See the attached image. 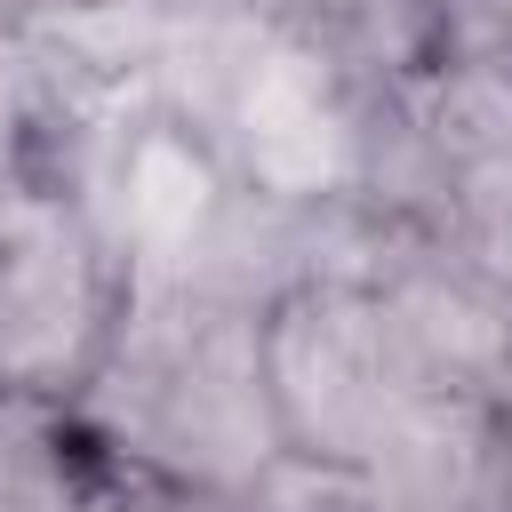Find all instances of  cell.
<instances>
[{"mask_svg":"<svg viewBox=\"0 0 512 512\" xmlns=\"http://www.w3.org/2000/svg\"><path fill=\"white\" fill-rule=\"evenodd\" d=\"M120 488L208 512H320L344 480L288 456L264 384V304L208 280H128L120 320L72 392Z\"/></svg>","mask_w":512,"mask_h":512,"instance_id":"6da1fadb","label":"cell"},{"mask_svg":"<svg viewBox=\"0 0 512 512\" xmlns=\"http://www.w3.org/2000/svg\"><path fill=\"white\" fill-rule=\"evenodd\" d=\"M264 384L288 456L336 480L432 400L368 272H304L264 296Z\"/></svg>","mask_w":512,"mask_h":512,"instance_id":"7a4b0ae2","label":"cell"},{"mask_svg":"<svg viewBox=\"0 0 512 512\" xmlns=\"http://www.w3.org/2000/svg\"><path fill=\"white\" fill-rule=\"evenodd\" d=\"M128 296V264L72 176L16 160L0 176V392L64 400L88 384Z\"/></svg>","mask_w":512,"mask_h":512,"instance_id":"3957f363","label":"cell"},{"mask_svg":"<svg viewBox=\"0 0 512 512\" xmlns=\"http://www.w3.org/2000/svg\"><path fill=\"white\" fill-rule=\"evenodd\" d=\"M368 88L376 72H352L312 40L264 32L232 72L208 136L224 144L232 176L272 208H360Z\"/></svg>","mask_w":512,"mask_h":512,"instance_id":"277c9868","label":"cell"},{"mask_svg":"<svg viewBox=\"0 0 512 512\" xmlns=\"http://www.w3.org/2000/svg\"><path fill=\"white\" fill-rule=\"evenodd\" d=\"M496 448L504 424L488 400H424L360 472V512H496Z\"/></svg>","mask_w":512,"mask_h":512,"instance_id":"5b68a950","label":"cell"},{"mask_svg":"<svg viewBox=\"0 0 512 512\" xmlns=\"http://www.w3.org/2000/svg\"><path fill=\"white\" fill-rule=\"evenodd\" d=\"M112 472L80 416L40 392H0V512H104Z\"/></svg>","mask_w":512,"mask_h":512,"instance_id":"8992f818","label":"cell"},{"mask_svg":"<svg viewBox=\"0 0 512 512\" xmlns=\"http://www.w3.org/2000/svg\"><path fill=\"white\" fill-rule=\"evenodd\" d=\"M256 16L288 40L328 48L352 72H416L432 64L424 0H256Z\"/></svg>","mask_w":512,"mask_h":512,"instance_id":"52a82bcc","label":"cell"},{"mask_svg":"<svg viewBox=\"0 0 512 512\" xmlns=\"http://www.w3.org/2000/svg\"><path fill=\"white\" fill-rule=\"evenodd\" d=\"M432 64H512V0H424Z\"/></svg>","mask_w":512,"mask_h":512,"instance_id":"ba28073f","label":"cell"},{"mask_svg":"<svg viewBox=\"0 0 512 512\" xmlns=\"http://www.w3.org/2000/svg\"><path fill=\"white\" fill-rule=\"evenodd\" d=\"M104 512H208V504H176V496H144V488H120V480H112Z\"/></svg>","mask_w":512,"mask_h":512,"instance_id":"9c48e42d","label":"cell"},{"mask_svg":"<svg viewBox=\"0 0 512 512\" xmlns=\"http://www.w3.org/2000/svg\"><path fill=\"white\" fill-rule=\"evenodd\" d=\"M8 16H24V24H64V16H80V8H104V0H0Z\"/></svg>","mask_w":512,"mask_h":512,"instance_id":"30bf717a","label":"cell"},{"mask_svg":"<svg viewBox=\"0 0 512 512\" xmlns=\"http://www.w3.org/2000/svg\"><path fill=\"white\" fill-rule=\"evenodd\" d=\"M496 424H504V448H496V512H512V400L496 408Z\"/></svg>","mask_w":512,"mask_h":512,"instance_id":"8fae6325","label":"cell"},{"mask_svg":"<svg viewBox=\"0 0 512 512\" xmlns=\"http://www.w3.org/2000/svg\"><path fill=\"white\" fill-rule=\"evenodd\" d=\"M320 512H360V504H352V480H344V488H336V496H328Z\"/></svg>","mask_w":512,"mask_h":512,"instance_id":"7c38bea8","label":"cell"}]
</instances>
